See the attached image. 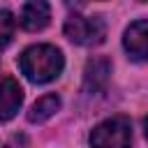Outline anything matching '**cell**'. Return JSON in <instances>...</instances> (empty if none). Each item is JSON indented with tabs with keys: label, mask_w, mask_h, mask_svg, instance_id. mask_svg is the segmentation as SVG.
<instances>
[{
	"label": "cell",
	"mask_w": 148,
	"mask_h": 148,
	"mask_svg": "<svg viewBox=\"0 0 148 148\" xmlns=\"http://www.w3.org/2000/svg\"><path fill=\"white\" fill-rule=\"evenodd\" d=\"M111 79V60L104 56H95L86 62L83 69V90L88 95H99L106 90Z\"/></svg>",
	"instance_id": "4"
},
{
	"label": "cell",
	"mask_w": 148,
	"mask_h": 148,
	"mask_svg": "<svg viewBox=\"0 0 148 148\" xmlns=\"http://www.w3.org/2000/svg\"><path fill=\"white\" fill-rule=\"evenodd\" d=\"M0 148H7V146H5V143H0Z\"/></svg>",
	"instance_id": "11"
},
{
	"label": "cell",
	"mask_w": 148,
	"mask_h": 148,
	"mask_svg": "<svg viewBox=\"0 0 148 148\" xmlns=\"http://www.w3.org/2000/svg\"><path fill=\"white\" fill-rule=\"evenodd\" d=\"M51 21V7L46 0H28L23 5V12H21V25L28 30V32H37V30H44Z\"/></svg>",
	"instance_id": "7"
},
{
	"label": "cell",
	"mask_w": 148,
	"mask_h": 148,
	"mask_svg": "<svg viewBox=\"0 0 148 148\" xmlns=\"http://www.w3.org/2000/svg\"><path fill=\"white\" fill-rule=\"evenodd\" d=\"M92 148H132V123L127 116H113L102 120L90 132Z\"/></svg>",
	"instance_id": "2"
},
{
	"label": "cell",
	"mask_w": 148,
	"mask_h": 148,
	"mask_svg": "<svg viewBox=\"0 0 148 148\" xmlns=\"http://www.w3.org/2000/svg\"><path fill=\"white\" fill-rule=\"evenodd\" d=\"M14 28H16L14 14H12L9 9H0V49H5V46L12 42Z\"/></svg>",
	"instance_id": "9"
},
{
	"label": "cell",
	"mask_w": 148,
	"mask_h": 148,
	"mask_svg": "<svg viewBox=\"0 0 148 148\" xmlns=\"http://www.w3.org/2000/svg\"><path fill=\"white\" fill-rule=\"evenodd\" d=\"M143 134H146V139H148V116L143 118Z\"/></svg>",
	"instance_id": "10"
},
{
	"label": "cell",
	"mask_w": 148,
	"mask_h": 148,
	"mask_svg": "<svg viewBox=\"0 0 148 148\" xmlns=\"http://www.w3.org/2000/svg\"><path fill=\"white\" fill-rule=\"evenodd\" d=\"M23 104V88L14 76H5L0 81V123L12 120Z\"/></svg>",
	"instance_id": "6"
},
{
	"label": "cell",
	"mask_w": 148,
	"mask_h": 148,
	"mask_svg": "<svg viewBox=\"0 0 148 148\" xmlns=\"http://www.w3.org/2000/svg\"><path fill=\"white\" fill-rule=\"evenodd\" d=\"M62 67H65L62 51L51 44H32L18 56V69L32 83H49L58 79Z\"/></svg>",
	"instance_id": "1"
},
{
	"label": "cell",
	"mask_w": 148,
	"mask_h": 148,
	"mask_svg": "<svg viewBox=\"0 0 148 148\" xmlns=\"http://www.w3.org/2000/svg\"><path fill=\"white\" fill-rule=\"evenodd\" d=\"M123 46L127 56L136 62H148V18L134 21L123 37Z\"/></svg>",
	"instance_id": "5"
},
{
	"label": "cell",
	"mask_w": 148,
	"mask_h": 148,
	"mask_svg": "<svg viewBox=\"0 0 148 148\" xmlns=\"http://www.w3.org/2000/svg\"><path fill=\"white\" fill-rule=\"evenodd\" d=\"M60 109V97L56 95V92H51V95H44V97H39L32 106H30V111H28V120L30 123H46L51 116H56V111Z\"/></svg>",
	"instance_id": "8"
},
{
	"label": "cell",
	"mask_w": 148,
	"mask_h": 148,
	"mask_svg": "<svg viewBox=\"0 0 148 148\" xmlns=\"http://www.w3.org/2000/svg\"><path fill=\"white\" fill-rule=\"evenodd\" d=\"M65 37L79 46H97L106 37V25L99 16H81L72 14L65 21Z\"/></svg>",
	"instance_id": "3"
}]
</instances>
